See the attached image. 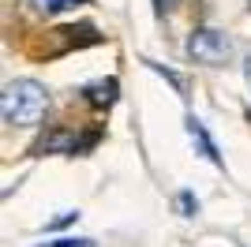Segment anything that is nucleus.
Here are the masks:
<instances>
[{
	"instance_id": "nucleus-1",
	"label": "nucleus",
	"mask_w": 251,
	"mask_h": 247,
	"mask_svg": "<svg viewBox=\"0 0 251 247\" xmlns=\"http://www.w3.org/2000/svg\"><path fill=\"white\" fill-rule=\"evenodd\" d=\"M45 109H49V94H45L42 82L11 79L4 86V101H0L4 124H11V127H34V124H42Z\"/></svg>"
},
{
	"instance_id": "nucleus-2",
	"label": "nucleus",
	"mask_w": 251,
	"mask_h": 247,
	"mask_svg": "<svg viewBox=\"0 0 251 247\" xmlns=\"http://www.w3.org/2000/svg\"><path fill=\"white\" fill-rule=\"evenodd\" d=\"M188 56L195 64L218 68V64H225L232 56V38L214 30V26H199V30H191V38H188Z\"/></svg>"
},
{
	"instance_id": "nucleus-3",
	"label": "nucleus",
	"mask_w": 251,
	"mask_h": 247,
	"mask_svg": "<svg viewBox=\"0 0 251 247\" xmlns=\"http://www.w3.org/2000/svg\"><path fill=\"white\" fill-rule=\"evenodd\" d=\"M188 139H191V146H195L206 161H221L218 146L210 143V135H206V127H202V120H195V116H188Z\"/></svg>"
},
{
	"instance_id": "nucleus-4",
	"label": "nucleus",
	"mask_w": 251,
	"mask_h": 247,
	"mask_svg": "<svg viewBox=\"0 0 251 247\" xmlns=\"http://www.w3.org/2000/svg\"><path fill=\"white\" fill-rule=\"evenodd\" d=\"M86 101L90 105H113L116 101V79L90 82V86H86Z\"/></svg>"
},
{
	"instance_id": "nucleus-5",
	"label": "nucleus",
	"mask_w": 251,
	"mask_h": 247,
	"mask_svg": "<svg viewBox=\"0 0 251 247\" xmlns=\"http://www.w3.org/2000/svg\"><path fill=\"white\" fill-rule=\"evenodd\" d=\"M75 146H79V143H75V135H68V131H52L49 139L42 143V150H72V154H75Z\"/></svg>"
},
{
	"instance_id": "nucleus-6",
	"label": "nucleus",
	"mask_w": 251,
	"mask_h": 247,
	"mask_svg": "<svg viewBox=\"0 0 251 247\" xmlns=\"http://www.w3.org/2000/svg\"><path fill=\"white\" fill-rule=\"evenodd\" d=\"M42 11H68V8H79L83 0H34Z\"/></svg>"
},
{
	"instance_id": "nucleus-7",
	"label": "nucleus",
	"mask_w": 251,
	"mask_h": 247,
	"mask_svg": "<svg viewBox=\"0 0 251 247\" xmlns=\"http://www.w3.org/2000/svg\"><path fill=\"white\" fill-rule=\"evenodd\" d=\"M42 247H90V240H52V244H42Z\"/></svg>"
},
{
	"instance_id": "nucleus-8",
	"label": "nucleus",
	"mask_w": 251,
	"mask_h": 247,
	"mask_svg": "<svg viewBox=\"0 0 251 247\" xmlns=\"http://www.w3.org/2000/svg\"><path fill=\"white\" fill-rule=\"evenodd\" d=\"M195 206H199V202H195V198H191L188 191L180 195V210H184V214H195Z\"/></svg>"
},
{
	"instance_id": "nucleus-9",
	"label": "nucleus",
	"mask_w": 251,
	"mask_h": 247,
	"mask_svg": "<svg viewBox=\"0 0 251 247\" xmlns=\"http://www.w3.org/2000/svg\"><path fill=\"white\" fill-rule=\"evenodd\" d=\"M157 11H169V8H176V0H154Z\"/></svg>"
},
{
	"instance_id": "nucleus-10",
	"label": "nucleus",
	"mask_w": 251,
	"mask_h": 247,
	"mask_svg": "<svg viewBox=\"0 0 251 247\" xmlns=\"http://www.w3.org/2000/svg\"><path fill=\"white\" fill-rule=\"evenodd\" d=\"M244 79H248V86H251V56L244 60Z\"/></svg>"
}]
</instances>
